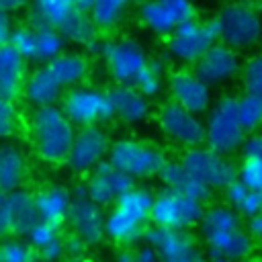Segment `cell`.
<instances>
[{
    "instance_id": "6da1fadb",
    "label": "cell",
    "mask_w": 262,
    "mask_h": 262,
    "mask_svg": "<svg viewBox=\"0 0 262 262\" xmlns=\"http://www.w3.org/2000/svg\"><path fill=\"white\" fill-rule=\"evenodd\" d=\"M199 231L211 260L225 258L239 262L254 250V239L246 229L244 217L227 203L207 207Z\"/></svg>"
},
{
    "instance_id": "7a4b0ae2",
    "label": "cell",
    "mask_w": 262,
    "mask_h": 262,
    "mask_svg": "<svg viewBox=\"0 0 262 262\" xmlns=\"http://www.w3.org/2000/svg\"><path fill=\"white\" fill-rule=\"evenodd\" d=\"M154 196L147 188L133 186L113 203L106 215V235L121 244L131 246L145 237L147 221H151Z\"/></svg>"
},
{
    "instance_id": "3957f363",
    "label": "cell",
    "mask_w": 262,
    "mask_h": 262,
    "mask_svg": "<svg viewBox=\"0 0 262 262\" xmlns=\"http://www.w3.org/2000/svg\"><path fill=\"white\" fill-rule=\"evenodd\" d=\"M37 154L49 164H63L72 151L76 131L68 115L53 106H39L29 121Z\"/></svg>"
},
{
    "instance_id": "277c9868",
    "label": "cell",
    "mask_w": 262,
    "mask_h": 262,
    "mask_svg": "<svg viewBox=\"0 0 262 262\" xmlns=\"http://www.w3.org/2000/svg\"><path fill=\"white\" fill-rule=\"evenodd\" d=\"M219 41L244 51L262 41V14L248 2H229L215 16Z\"/></svg>"
},
{
    "instance_id": "5b68a950",
    "label": "cell",
    "mask_w": 262,
    "mask_h": 262,
    "mask_svg": "<svg viewBox=\"0 0 262 262\" xmlns=\"http://www.w3.org/2000/svg\"><path fill=\"white\" fill-rule=\"evenodd\" d=\"M205 129H207V137H205L207 147L223 156L242 149L248 133L244 131L237 117V96L219 98L207 113Z\"/></svg>"
},
{
    "instance_id": "8992f818",
    "label": "cell",
    "mask_w": 262,
    "mask_h": 262,
    "mask_svg": "<svg viewBox=\"0 0 262 262\" xmlns=\"http://www.w3.org/2000/svg\"><path fill=\"white\" fill-rule=\"evenodd\" d=\"M119 170L129 174L131 178H151L160 176L168 158L160 147L141 139H117L111 143L108 158Z\"/></svg>"
},
{
    "instance_id": "52a82bcc",
    "label": "cell",
    "mask_w": 262,
    "mask_h": 262,
    "mask_svg": "<svg viewBox=\"0 0 262 262\" xmlns=\"http://www.w3.org/2000/svg\"><path fill=\"white\" fill-rule=\"evenodd\" d=\"M205 211L207 207L203 201L164 186L154 196L151 225L168 229H192L199 227Z\"/></svg>"
},
{
    "instance_id": "ba28073f",
    "label": "cell",
    "mask_w": 262,
    "mask_h": 262,
    "mask_svg": "<svg viewBox=\"0 0 262 262\" xmlns=\"http://www.w3.org/2000/svg\"><path fill=\"white\" fill-rule=\"evenodd\" d=\"M219 41V31L215 18L199 20L190 18L168 35V53L178 63H196L215 43Z\"/></svg>"
},
{
    "instance_id": "9c48e42d",
    "label": "cell",
    "mask_w": 262,
    "mask_h": 262,
    "mask_svg": "<svg viewBox=\"0 0 262 262\" xmlns=\"http://www.w3.org/2000/svg\"><path fill=\"white\" fill-rule=\"evenodd\" d=\"M100 55L111 78L117 84H127V86H135L141 72L149 63L143 45L129 37L104 41L100 47Z\"/></svg>"
},
{
    "instance_id": "30bf717a",
    "label": "cell",
    "mask_w": 262,
    "mask_h": 262,
    "mask_svg": "<svg viewBox=\"0 0 262 262\" xmlns=\"http://www.w3.org/2000/svg\"><path fill=\"white\" fill-rule=\"evenodd\" d=\"M180 162L196 180H201L211 190H225L233 180H237V166L227 156L207 145L186 149Z\"/></svg>"
},
{
    "instance_id": "8fae6325",
    "label": "cell",
    "mask_w": 262,
    "mask_h": 262,
    "mask_svg": "<svg viewBox=\"0 0 262 262\" xmlns=\"http://www.w3.org/2000/svg\"><path fill=\"white\" fill-rule=\"evenodd\" d=\"M10 43L23 53L25 59L35 63H49L63 51L66 37L53 27L29 23L12 29Z\"/></svg>"
},
{
    "instance_id": "7c38bea8",
    "label": "cell",
    "mask_w": 262,
    "mask_h": 262,
    "mask_svg": "<svg viewBox=\"0 0 262 262\" xmlns=\"http://www.w3.org/2000/svg\"><path fill=\"white\" fill-rule=\"evenodd\" d=\"M61 111L78 127H92L106 123L115 117V108L108 90L98 88H74L63 96Z\"/></svg>"
},
{
    "instance_id": "4fadbf2b",
    "label": "cell",
    "mask_w": 262,
    "mask_h": 262,
    "mask_svg": "<svg viewBox=\"0 0 262 262\" xmlns=\"http://www.w3.org/2000/svg\"><path fill=\"white\" fill-rule=\"evenodd\" d=\"M158 125L168 139H172L174 143H178L186 149L205 145L207 129H205L203 119L196 113L184 108L182 104H178L174 100H168L160 106Z\"/></svg>"
},
{
    "instance_id": "5bb4252c",
    "label": "cell",
    "mask_w": 262,
    "mask_h": 262,
    "mask_svg": "<svg viewBox=\"0 0 262 262\" xmlns=\"http://www.w3.org/2000/svg\"><path fill=\"white\" fill-rule=\"evenodd\" d=\"M143 242L158 254L162 262H205L203 250L188 229H168L151 225Z\"/></svg>"
},
{
    "instance_id": "9a60e30c",
    "label": "cell",
    "mask_w": 262,
    "mask_h": 262,
    "mask_svg": "<svg viewBox=\"0 0 262 262\" xmlns=\"http://www.w3.org/2000/svg\"><path fill=\"white\" fill-rule=\"evenodd\" d=\"M139 23L156 35H172L176 27L194 18L192 0H143L137 8Z\"/></svg>"
},
{
    "instance_id": "2e32d148",
    "label": "cell",
    "mask_w": 262,
    "mask_h": 262,
    "mask_svg": "<svg viewBox=\"0 0 262 262\" xmlns=\"http://www.w3.org/2000/svg\"><path fill=\"white\" fill-rule=\"evenodd\" d=\"M68 223L76 235H80L88 246H96L106 233V215L102 207L94 203L86 186H76L72 192V207L68 215Z\"/></svg>"
},
{
    "instance_id": "e0dca14e",
    "label": "cell",
    "mask_w": 262,
    "mask_h": 262,
    "mask_svg": "<svg viewBox=\"0 0 262 262\" xmlns=\"http://www.w3.org/2000/svg\"><path fill=\"white\" fill-rule=\"evenodd\" d=\"M108 149L111 139L100 129V125L80 127V131H76V139L66 164L78 174L92 172L100 162L108 158Z\"/></svg>"
},
{
    "instance_id": "ac0fdd59",
    "label": "cell",
    "mask_w": 262,
    "mask_h": 262,
    "mask_svg": "<svg viewBox=\"0 0 262 262\" xmlns=\"http://www.w3.org/2000/svg\"><path fill=\"white\" fill-rule=\"evenodd\" d=\"M211 88L213 86H209L194 70L180 68V70H174L168 76L170 100L182 104L184 108H188V111H192L196 115L209 113L211 100H213Z\"/></svg>"
},
{
    "instance_id": "d6986e66",
    "label": "cell",
    "mask_w": 262,
    "mask_h": 262,
    "mask_svg": "<svg viewBox=\"0 0 262 262\" xmlns=\"http://www.w3.org/2000/svg\"><path fill=\"white\" fill-rule=\"evenodd\" d=\"M242 59L239 51L217 41L196 63L194 72L209 84V86H221L229 80H233L242 72Z\"/></svg>"
},
{
    "instance_id": "ffe728a7",
    "label": "cell",
    "mask_w": 262,
    "mask_h": 262,
    "mask_svg": "<svg viewBox=\"0 0 262 262\" xmlns=\"http://www.w3.org/2000/svg\"><path fill=\"white\" fill-rule=\"evenodd\" d=\"M133 180L135 178H131L129 174L119 170L115 164L104 160L92 170L86 182V192L94 203H98L100 207H106V205H113L119 196H123L127 190H131L135 186Z\"/></svg>"
},
{
    "instance_id": "44dd1931",
    "label": "cell",
    "mask_w": 262,
    "mask_h": 262,
    "mask_svg": "<svg viewBox=\"0 0 262 262\" xmlns=\"http://www.w3.org/2000/svg\"><path fill=\"white\" fill-rule=\"evenodd\" d=\"M63 88L66 86L57 80V76L53 74L49 63H45V66L35 68L27 76L25 88H23V96L35 108H39V106H53L61 98Z\"/></svg>"
},
{
    "instance_id": "7402d4cb",
    "label": "cell",
    "mask_w": 262,
    "mask_h": 262,
    "mask_svg": "<svg viewBox=\"0 0 262 262\" xmlns=\"http://www.w3.org/2000/svg\"><path fill=\"white\" fill-rule=\"evenodd\" d=\"M27 59L23 53L12 45L0 47V96L6 100H16L25 88Z\"/></svg>"
},
{
    "instance_id": "603a6c76",
    "label": "cell",
    "mask_w": 262,
    "mask_h": 262,
    "mask_svg": "<svg viewBox=\"0 0 262 262\" xmlns=\"http://www.w3.org/2000/svg\"><path fill=\"white\" fill-rule=\"evenodd\" d=\"M108 96H111V102L115 108V117H119L123 123L137 125L147 119L149 98L145 94H141L135 86L117 84L108 90Z\"/></svg>"
},
{
    "instance_id": "cb8c5ba5",
    "label": "cell",
    "mask_w": 262,
    "mask_h": 262,
    "mask_svg": "<svg viewBox=\"0 0 262 262\" xmlns=\"http://www.w3.org/2000/svg\"><path fill=\"white\" fill-rule=\"evenodd\" d=\"M160 180L164 182L166 188H172V190H178V192H184L188 196H194L203 203L209 201L211 196V188L205 186L201 180H196L188 170L186 166L180 162V160H168L160 172Z\"/></svg>"
},
{
    "instance_id": "d4e9b609",
    "label": "cell",
    "mask_w": 262,
    "mask_h": 262,
    "mask_svg": "<svg viewBox=\"0 0 262 262\" xmlns=\"http://www.w3.org/2000/svg\"><path fill=\"white\" fill-rule=\"evenodd\" d=\"M8 211H10V225L14 235L27 237V233L41 221L35 194L23 188L8 192Z\"/></svg>"
},
{
    "instance_id": "484cf974",
    "label": "cell",
    "mask_w": 262,
    "mask_h": 262,
    "mask_svg": "<svg viewBox=\"0 0 262 262\" xmlns=\"http://www.w3.org/2000/svg\"><path fill=\"white\" fill-rule=\"evenodd\" d=\"M35 199H37L41 221H47L59 227L63 225V221H68L70 207H72V190H68L66 186H47L39 190Z\"/></svg>"
},
{
    "instance_id": "4316f807",
    "label": "cell",
    "mask_w": 262,
    "mask_h": 262,
    "mask_svg": "<svg viewBox=\"0 0 262 262\" xmlns=\"http://www.w3.org/2000/svg\"><path fill=\"white\" fill-rule=\"evenodd\" d=\"M57 31L66 37V41H72L76 45H92L98 35V27L90 10H82V8H74Z\"/></svg>"
},
{
    "instance_id": "83f0119b",
    "label": "cell",
    "mask_w": 262,
    "mask_h": 262,
    "mask_svg": "<svg viewBox=\"0 0 262 262\" xmlns=\"http://www.w3.org/2000/svg\"><path fill=\"white\" fill-rule=\"evenodd\" d=\"M25 154L16 145H0V190L12 192L25 180Z\"/></svg>"
},
{
    "instance_id": "f1b7e54d",
    "label": "cell",
    "mask_w": 262,
    "mask_h": 262,
    "mask_svg": "<svg viewBox=\"0 0 262 262\" xmlns=\"http://www.w3.org/2000/svg\"><path fill=\"white\" fill-rule=\"evenodd\" d=\"M74 8H78L74 0H33L29 23L59 29V25L68 18Z\"/></svg>"
},
{
    "instance_id": "f546056e",
    "label": "cell",
    "mask_w": 262,
    "mask_h": 262,
    "mask_svg": "<svg viewBox=\"0 0 262 262\" xmlns=\"http://www.w3.org/2000/svg\"><path fill=\"white\" fill-rule=\"evenodd\" d=\"M223 192H225V203L233 207L244 219L262 213V192L246 186L242 180H233Z\"/></svg>"
},
{
    "instance_id": "4dcf8cb0",
    "label": "cell",
    "mask_w": 262,
    "mask_h": 262,
    "mask_svg": "<svg viewBox=\"0 0 262 262\" xmlns=\"http://www.w3.org/2000/svg\"><path fill=\"white\" fill-rule=\"evenodd\" d=\"M49 68L63 86H74L82 82L88 74V59L76 51H61L55 59L49 61Z\"/></svg>"
},
{
    "instance_id": "1f68e13d",
    "label": "cell",
    "mask_w": 262,
    "mask_h": 262,
    "mask_svg": "<svg viewBox=\"0 0 262 262\" xmlns=\"http://www.w3.org/2000/svg\"><path fill=\"white\" fill-rule=\"evenodd\" d=\"M135 4V0H94L90 14L100 31L115 29L127 14V10Z\"/></svg>"
},
{
    "instance_id": "d6a6232c",
    "label": "cell",
    "mask_w": 262,
    "mask_h": 262,
    "mask_svg": "<svg viewBox=\"0 0 262 262\" xmlns=\"http://www.w3.org/2000/svg\"><path fill=\"white\" fill-rule=\"evenodd\" d=\"M237 117L246 133H256L262 127V96L244 90L237 96Z\"/></svg>"
},
{
    "instance_id": "836d02e7",
    "label": "cell",
    "mask_w": 262,
    "mask_h": 262,
    "mask_svg": "<svg viewBox=\"0 0 262 262\" xmlns=\"http://www.w3.org/2000/svg\"><path fill=\"white\" fill-rule=\"evenodd\" d=\"M162 86H164V66L158 59H149L147 68L141 72L139 80L135 82V88L147 98H154L162 92Z\"/></svg>"
},
{
    "instance_id": "e575fe53",
    "label": "cell",
    "mask_w": 262,
    "mask_h": 262,
    "mask_svg": "<svg viewBox=\"0 0 262 262\" xmlns=\"http://www.w3.org/2000/svg\"><path fill=\"white\" fill-rule=\"evenodd\" d=\"M37 250L23 239H4L0 244V262H37Z\"/></svg>"
},
{
    "instance_id": "d590c367",
    "label": "cell",
    "mask_w": 262,
    "mask_h": 262,
    "mask_svg": "<svg viewBox=\"0 0 262 262\" xmlns=\"http://www.w3.org/2000/svg\"><path fill=\"white\" fill-rule=\"evenodd\" d=\"M242 84L246 92L262 96V51L250 55L242 66Z\"/></svg>"
},
{
    "instance_id": "8d00e7d4",
    "label": "cell",
    "mask_w": 262,
    "mask_h": 262,
    "mask_svg": "<svg viewBox=\"0 0 262 262\" xmlns=\"http://www.w3.org/2000/svg\"><path fill=\"white\" fill-rule=\"evenodd\" d=\"M61 227L59 225H53V223H47V221H39L29 233H27V242L35 248V250H41L45 248L47 244L55 242L61 237Z\"/></svg>"
},
{
    "instance_id": "74e56055",
    "label": "cell",
    "mask_w": 262,
    "mask_h": 262,
    "mask_svg": "<svg viewBox=\"0 0 262 262\" xmlns=\"http://www.w3.org/2000/svg\"><path fill=\"white\" fill-rule=\"evenodd\" d=\"M237 180H242L246 186L262 192V160L256 158H244L237 166Z\"/></svg>"
},
{
    "instance_id": "f35d334b",
    "label": "cell",
    "mask_w": 262,
    "mask_h": 262,
    "mask_svg": "<svg viewBox=\"0 0 262 262\" xmlns=\"http://www.w3.org/2000/svg\"><path fill=\"white\" fill-rule=\"evenodd\" d=\"M16 123H18V117H16V108L12 100H6L0 96V139L14 135Z\"/></svg>"
},
{
    "instance_id": "ab89813d",
    "label": "cell",
    "mask_w": 262,
    "mask_h": 262,
    "mask_svg": "<svg viewBox=\"0 0 262 262\" xmlns=\"http://www.w3.org/2000/svg\"><path fill=\"white\" fill-rule=\"evenodd\" d=\"M63 248H66V254H68L70 258H82L84 252H86V248H88V244H86L80 235H76V233L72 231L70 235L63 237Z\"/></svg>"
},
{
    "instance_id": "60d3db41",
    "label": "cell",
    "mask_w": 262,
    "mask_h": 262,
    "mask_svg": "<svg viewBox=\"0 0 262 262\" xmlns=\"http://www.w3.org/2000/svg\"><path fill=\"white\" fill-rule=\"evenodd\" d=\"M63 254H66V248H63V237H59V239H55V242L47 244L45 248L37 250L39 260H45V262H55V260H59Z\"/></svg>"
},
{
    "instance_id": "b9f144b4",
    "label": "cell",
    "mask_w": 262,
    "mask_h": 262,
    "mask_svg": "<svg viewBox=\"0 0 262 262\" xmlns=\"http://www.w3.org/2000/svg\"><path fill=\"white\" fill-rule=\"evenodd\" d=\"M244 158H256L262 160V133H250L242 147Z\"/></svg>"
},
{
    "instance_id": "7bdbcfd3",
    "label": "cell",
    "mask_w": 262,
    "mask_h": 262,
    "mask_svg": "<svg viewBox=\"0 0 262 262\" xmlns=\"http://www.w3.org/2000/svg\"><path fill=\"white\" fill-rule=\"evenodd\" d=\"M12 233L10 225V211H8V192L0 190V237Z\"/></svg>"
},
{
    "instance_id": "ee69618b",
    "label": "cell",
    "mask_w": 262,
    "mask_h": 262,
    "mask_svg": "<svg viewBox=\"0 0 262 262\" xmlns=\"http://www.w3.org/2000/svg\"><path fill=\"white\" fill-rule=\"evenodd\" d=\"M246 229L252 235L254 242H262V213L246 219Z\"/></svg>"
},
{
    "instance_id": "f6af8a7d",
    "label": "cell",
    "mask_w": 262,
    "mask_h": 262,
    "mask_svg": "<svg viewBox=\"0 0 262 262\" xmlns=\"http://www.w3.org/2000/svg\"><path fill=\"white\" fill-rule=\"evenodd\" d=\"M12 23H10V16L0 12V47L8 45L10 43V37H12Z\"/></svg>"
},
{
    "instance_id": "bcb514c9",
    "label": "cell",
    "mask_w": 262,
    "mask_h": 262,
    "mask_svg": "<svg viewBox=\"0 0 262 262\" xmlns=\"http://www.w3.org/2000/svg\"><path fill=\"white\" fill-rule=\"evenodd\" d=\"M33 0H0V12L4 14H12V12H18L23 10L25 6H29Z\"/></svg>"
},
{
    "instance_id": "7dc6e473",
    "label": "cell",
    "mask_w": 262,
    "mask_h": 262,
    "mask_svg": "<svg viewBox=\"0 0 262 262\" xmlns=\"http://www.w3.org/2000/svg\"><path fill=\"white\" fill-rule=\"evenodd\" d=\"M135 262H162V260H160L158 254L145 244V246H141V248L135 252Z\"/></svg>"
},
{
    "instance_id": "c3c4849f",
    "label": "cell",
    "mask_w": 262,
    "mask_h": 262,
    "mask_svg": "<svg viewBox=\"0 0 262 262\" xmlns=\"http://www.w3.org/2000/svg\"><path fill=\"white\" fill-rule=\"evenodd\" d=\"M117 262H135V252H131V250H123V252H119Z\"/></svg>"
},
{
    "instance_id": "681fc988",
    "label": "cell",
    "mask_w": 262,
    "mask_h": 262,
    "mask_svg": "<svg viewBox=\"0 0 262 262\" xmlns=\"http://www.w3.org/2000/svg\"><path fill=\"white\" fill-rule=\"evenodd\" d=\"M74 2H76V6H78V8H82V10H90L94 0H74Z\"/></svg>"
},
{
    "instance_id": "f907efd6",
    "label": "cell",
    "mask_w": 262,
    "mask_h": 262,
    "mask_svg": "<svg viewBox=\"0 0 262 262\" xmlns=\"http://www.w3.org/2000/svg\"><path fill=\"white\" fill-rule=\"evenodd\" d=\"M239 262H260V260H256V258H250V256H248V258H244V260H239Z\"/></svg>"
},
{
    "instance_id": "816d5d0a",
    "label": "cell",
    "mask_w": 262,
    "mask_h": 262,
    "mask_svg": "<svg viewBox=\"0 0 262 262\" xmlns=\"http://www.w3.org/2000/svg\"><path fill=\"white\" fill-rule=\"evenodd\" d=\"M37 262H45V260H37Z\"/></svg>"
},
{
    "instance_id": "f5cc1de1",
    "label": "cell",
    "mask_w": 262,
    "mask_h": 262,
    "mask_svg": "<svg viewBox=\"0 0 262 262\" xmlns=\"http://www.w3.org/2000/svg\"><path fill=\"white\" fill-rule=\"evenodd\" d=\"M260 8H262V0H260Z\"/></svg>"
}]
</instances>
